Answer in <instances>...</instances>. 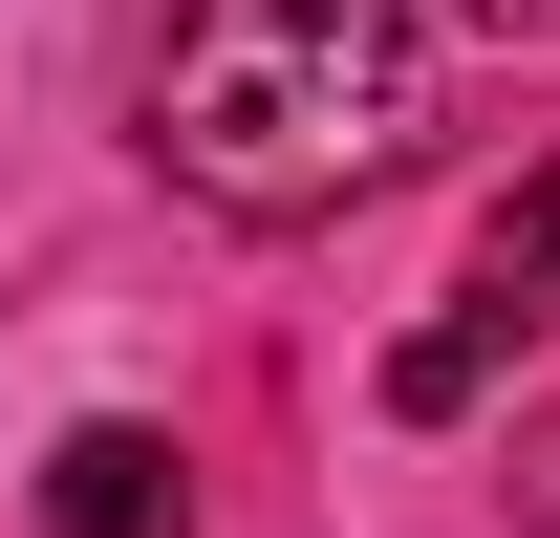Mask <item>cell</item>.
Returning <instances> with one entry per match:
<instances>
[{
	"label": "cell",
	"mask_w": 560,
	"mask_h": 538,
	"mask_svg": "<svg viewBox=\"0 0 560 538\" xmlns=\"http://www.w3.org/2000/svg\"><path fill=\"white\" fill-rule=\"evenodd\" d=\"M431 151V0H173L151 44V173L237 237L388 195Z\"/></svg>",
	"instance_id": "1"
},
{
	"label": "cell",
	"mask_w": 560,
	"mask_h": 538,
	"mask_svg": "<svg viewBox=\"0 0 560 538\" xmlns=\"http://www.w3.org/2000/svg\"><path fill=\"white\" fill-rule=\"evenodd\" d=\"M44 538H195V453L151 409H86L66 453H44Z\"/></svg>",
	"instance_id": "2"
},
{
	"label": "cell",
	"mask_w": 560,
	"mask_h": 538,
	"mask_svg": "<svg viewBox=\"0 0 560 538\" xmlns=\"http://www.w3.org/2000/svg\"><path fill=\"white\" fill-rule=\"evenodd\" d=\"M517 344H539V324H517V302H475V280H453V324H410V344H388V409H410V431H453V409H475L495 366H517Z\"/></svg>",
	"instance_id": "3"
},
{
	"label": "cell",
	"mask_w": 560,
	"mask_h": 538,
	"mask_svg": "<svg viewBox=\"0 0 560 538\" xmlns=\"http://www.w3.org/2000/svg\"><path fill=\"white\" fill-rule=\"evenodd\" d=\"M475 302H517V324H560V173H517V195L475 215Z\"/></svg>",
	"instance_id": "4"
}]
</instances>
